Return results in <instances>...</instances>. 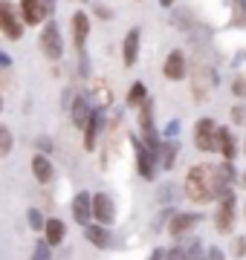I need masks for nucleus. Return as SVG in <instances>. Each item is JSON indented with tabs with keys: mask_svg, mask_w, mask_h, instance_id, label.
Returning a JSON list of instances; mask_svg holds the SVG:
<instances>
[{
	"mask_svg": "<svg viewBox=\"0 0 246 260\" xmlns=\"http://www.w3.org/2000/svg\"><path fill=\"white\" fill-rule=\"evenodd\" d=\"M73 220H76L81 229L93 223V194L90 191H78L73 197Z\"/></svg>",
	"mask_w": 246,
	"mask_h": 260,
	"instance_id": "nucleus-7",
	"label": "nucleus"
},
{
	"mask_svg": "<svg viewBox=\"0 0 246 260\" xmlns=\"http://www.w3.org/2000/svg\"><path fill=\"white\" fill-rule=\"evenodd\" d=\"M148 260H165V251H162V249H153Z\"/></svg>",
	"mask_w": 246,
	"mask_h": 260,
	"instance_id": "nucleus-38",
	"label": "nucleus"
},
{
	"mask_svg": "<svg viewBox=\"0 0 246 260\" xmlns=\"http://www.w3.org/2000/svg\"><path fill=\"white\" fill-rule=\"evenodd\" d=\"M232 95H237V99H246V75H237V78H232Z\"/></svg>",
	"mask_w": 246,
	"mask_h": 260,
	"instance_id": "nucleus-27",
	"label": "nucleus"
},
{
	"mask_svg": "<svg viewBox=\"0 0 246 260\" xmlns=\"http://www.w3.org/2000/svg\"><path fill=\"white\" fill-rule=\"evenodd\" d=\"M200 220H203V217H200L197 211H177L174 214V220L168 223V234L174 237V240H182V237H186Z\"/></svg>",
	"mask_w": 246,
	"mask_h": 260,
	"instance_id": "nucleus-8",
	"label": "nucleus"
},
{
	"mask_svg": "<svg viewBox=\"0 0 246 260\" xmlns=\"http://www.w3.org/2000/svg\"><path fill=\"white\" fill-rule=\"evenodd\" d=\"M171 194H174V188H171L168 182H165V188H160V194H157V197H160V203L168 205V203H174V200H171Z\"/></svg>",
	"mask_w": 246,
	"mask_h": 260,
	"instance_id": "nucleus-35",
	"label": "nucleus"
},
{
	"mask_svg": "<svg viewBox=\"0 0 246 260\" xmlns=\"http://www.w3.org/2000/svg\"><path fill=\"white\" fill-rule=\"evenodd\" d=\"M76 3H87V0H76Z\"/></svg>",
	"mask_w": 246,
	"mask_h": 260,
	"instance_id": "nucleus-41",
	"label": "nucleus"
},
{
	"mask_svg": "<svg viewBox=\"0 0 246 260\" xmlns=\"http://www.w3.org/2000/svg\"><path fill=\"white\" fill-rule=\"evenodd\" d=\"M162 133H165L168 139H177V133H180V121H177V119H171L168 124H165V130H162Z\"/></svg>",
	"mask_w": 246,
	"mask_h": 260,
	"instance_id": "nucleus-32",
	"label": "nucleus"
},
{
	"mask_svg": "<svg viewBox=\"0 0 246 260\" xmlns=\"http://www.w3.org/2000/svg\"><path fill=\"white\" fill-rule=\"evenodd\" d=\"M102 113L104 110H96L93 119H90V124L84 127V148L87 150H93L96 142H99V133H102Z\"/></svg>",
	"mask_w": 246,
	"mask_h": 260,
	"instance_id": "nucleus-19",
	"label": "nucleus"
},
{
	"mask_svg": "<svg viewBox=\"0 0 246 260\" xmlns=\"http://www.w3.org/2000/svg\"><path fill=\"white\" fill-rule=\"evenodd\" d=\"M206 260H229L226 251L220 249V246H208L206 249Z\"/></svg>",
	"mask_w": 246,
	"mask_h": 260,
	"instance_id": "nucleus-31",
	"label": "nucleus"
},
{
	"mask_svg": "<svg viewBox=\"0 0 246 260\" xmlns=\"http://www.w3.org/2000/svg\"><path fill=\"white\" fill-rule=\"evenodd\" d=\"M189 73V64H186V52L182 49H171L168 58H165V64H162V75L168 78V81H182Z\"/></svg>",
	"mask_w": 246,
	"mask_h": 260,
	"instance_id": "nucleus-10",
	"label": "nucleus"
},
{
	"mask_svg": "<svg viewBox=\"0 0 246 260\" xmlns=\"http://www.w3.org/2000/svg\"><path fill=\"white\" fill-rule=\"evenodd\" d=\"M44 234H47L44 240H47L52 249H55V246H61V243H64V234H67L64 220H58V217H49V220H47V229H44Z\"/></svg>",
	"mask_w": 246,
	"mask_h": 260,
	"instance_id": "nucleus-18",
	"label": "nucleus"
},
{
	"mask_svg": "<svg viewBox=\"0 0 246 260\" xmlns=\"http://www.w3.org/2000/svg\"><path fill=\"white\" fill-rule=\"evenodd\" d=\"M12 153V130L3 124L0 127V156H9Z\"/></svg>",
	"mask_w": 246,
	"mask_h": 260,
	"instance_id": "nucleus-24",
	"label": "nucleus"
},
{
	"mask_svg": "<svg viewBox=\"0 0 246 260\" xmlns=\"http://www.w3.org/2000/svg\"><path fill=\"white\" fill-rule=\"evenodd\" d=\"M232 121H235V124H246V104L232 107Z\"/></svg>",
	"mask_w": 246,
	"mask_h": 260,
	"instance_id": "nucleus-30",
	"label": "nucleus"
},
{
	"mask_svg": "<svg viewBox=\"0 0 246 260\" xmlns=\"http://www.w3.org/2000/svg\"><path fill=\"white\" fill-rule=\"evenodd\" d=\"M240 185H246V171H243V174H240Z\"/></svg>",
	"mask_w": 246,
	"mask_h": 260,
	"instance_id": "nucleus-40",
	"label": "nucleus"
},
{
	"mask_svg": "<svg viewBox=\"0 0 246 260\" xmlns=\"http://www.w3.org/2000/svg\"><path fill=\"white\" fill-rule=\"evenodd\" d=\"M235 217H237V200L229 197V200H220L218 211H214V229L220 234H232L235 232Z\"/></svg>",
	"mask_w": 246,
	"mask_h": 260,
	"instance_id": "nucleus-6",
	"label": "nucleus"
},
{
	"mask_svg": "<svg viewBox=\"0 0 246 260\" xmlns=\"http://www.w3.org/2000/svg\"><path fill=\"white\" fill-rule=\"evenodd\" d=\"M32 260H52V246L47 240H38L35 251H32Z\"/></svg>",
	"mask_w": 246,
	"mask_h": 260,
	"instance_id": "nucleus-23",
	"label": "nucleus"
},
{
	"mask_svg": "<svg viewBox=\"0 0 246 260\" xmlns=\"http://www.w3.org/2000/svg\"><path fill=\"white\" fill-rule=\"evenodd\" d=\"M133 150H136V171H139V177H142L145 182H153L157 174H160V156H157L145 142L136 139V136H133Z\"/></svg>",
	"mask_w": 246,
	"mask_h": 260,
	"instance_id": "nucleus-3",
	"label": "nucleus"
},
{
	"mask_svg": "<svg viewBox=\"0 0 246 260\" xmlns=\"http://www.w3.org/2000/svg\"><path fill=\"white\" fill-rule=\"evenodd\" d=\"M246 254V237H235L232 240V257H243Z\"/></svg>",
	"mask_w": 246,
	"mask_h": 260,
	"instance_id": "nucleus-28",
	"label": "nucleus"
},
{
	"mask_svg": "<svg viewBox=\"0 0 246 260\" xmlns=\"http://www.w3.org/2000/svg\"><path fill=\"white\" fill-rule=\"evenodd\" d=\"M203 73H206V70H200L197 75H194V95H197V102H206V78H203Z\"/></svg>",
	"mask_w": 246,
	"mask_h": 260,
	"instance_id": "nucleus-25",
	"label": "nucleus"
},
{
	"mask_svg": "<svg viewBox=\"0 0 246 260\" xmlns=\"http://www.w3.org/2000/svg\"><path fill=\"white\" fill-rule=\"evenodd\" d=\"M177 150H180V145H177L174 139L162 142V148H160V168L162 171H171V168H174V162H177Z\"/></svg>",
	"mask_w": 246,
	"mask_h": 260,
	"instance_id": "nucleus-21",
	"label": "nucleus"
},
{
	"mask_svg": "<svg viewBox=\"0 0 246 260\" xmlns=\"http://www.w3.org/2000/svg\"><path fill=\"white\" fill-rule=\"evenodd\" d=\"M243 214H246V205H243Z\"/></svg>",
	"mask_w": 246,
	"mask_h": 260,
	"instance_id": "nucleus-42",
	"label": "nucleus"
},
{
	"mask_svg": "<svg viewBox=\"0 0 246 260\" xmlns=\"http://www.w3.org/2000/svg\"><path fill=\"white\" fill-rule=\"evenodd\" d=\"M125 102H128V107H136V110H139V107L148 102V87H145L142 81H133L128 95H125Z\"/></svg>",
	"mask_w": 246,
	"mask_h": 260,
	"instance_id": "nucleus-20",
	"label": "nucleus"
},
{
	"mask_svg": "<svg viewBox=\"0 0 246 260\" xmlns=\"http://www.w3.org/2000/svg\"><path fill=\"white\" fill-rule=\"evenodd\" d=\"M165 260H189L186 257V246H171V249L165 251Z\"/></svg>",
	"mask_w": 246,
	"mask_h": 260,
	"instance_id": "nucleus-29",
	"label": "nucleus"
},
{
	"mask_svg": "<svg viewBox=\"0 0 246 260\" xmlns=\"http://www.w3.org/2000/svg\"><path fill=\"white\" fill-rule=\"evenodd\" d=\"M203 260H206V257H203Z\"/></svg>",
	"mask_w": 246,
	"mask_h": 260,
	"instance_id": "nucleus-43",
	"label": "nucleus"
},
{
	"mask_svg": "<svg viewBox=\"0 0 246 260\" xmlns=\"http://www.w3.org/2000/svg\"><path fill=\"white\" fill-rule=\"evenodd\" d=\"M160 6H162V9H171V6H174V0H160Z\"/></svg>",
	"mask_w": 246,
	"mask_h": 260,
	"instance_id": "nucleus-39",
	"label": "nucleus"
},
{
	"mask_svg": "<svg viewBox=\"0 0 246 260\" xmlns=\"http://www.w3.org/2000/svg\"><path fill=\"white\" fill-rule=\"evenodd\" d=\"M20 18L26 26H41L44 23V6H41V0H20Z\"/></svg>",
	"mask_w": 246,
	"mask_h": 260,
	"instance_id": "nucleus-16",
	"label": "nucleus"
},
{
	"mask_svg": "<svg viewBox=\"0 0 246 260\" xmlns=\"http://www.w3.org/2000/svg\"><path fill=\"white\" fill-rule=\"evenodd\" d=\"M35 145H38L41 153H49V150H52V139H49V136H38V139H35Z\"/></svg>",
	"mask_w": 246,
	"mask_h": 260,
	"instance_id": "nucleus-33",
	"label": "nucleus"
},
{
	"mask_svg": "<svg viewBox=\"0 0 246 260\" xmlns=\"http://www.w3.org/2000/svg\"><path fill=\"white\" fill-rule=\"evenodd\" d=\"M38 44H41V52L47 55V61H61V55H64V38H61V26L52 18L44 23V29L38 35Z\"/></svg>",
	"mask_w": 246,
	"mask_h": 260,
	"instance_id": "nucleus-2",
	"label": "nucleus"
},
{
	"mask_svg": "<svg viewBox=\"0 0 246 260\" xmlns=\"http://www.w3.org/2000/svg\"><path fill=\"white\" fill-rule=\"evenodd\" d=\"M84 237H87V243H93L96 249H113V232L107 225L90 223L84 229Z\"/></svg>",
	"mask_w": 246,
	"mask_h": 260,
	"instance_id": "nucleus-13",
	"label": "nucleus"
},
{
	"mask_svg": "<svg viewBox=\"0 0 246 260\" xmlns=\"http://www.w3.org/2000/svg\"><path fill=\"white\" fill-rule=\"evenodd\" d=\"M32 177L38 179L41 185H47V182H52V177H55V168H52V162H49L44 153H38V156H32Z\"/></svg>",
	"mask_w": 246,
	"mask_h": 260,
	"instance_id": "nucleus-17",
	"label": "nucleus"
},
{
	"mask_svg": "<svg viewBox=\"0 0 246 260\" xmlns=\"http://www.w3.org/2000/svg\"><path fill=\"white\" fill-rule=\"evenodd\" d=\"M0 29H3V38H9V41H20L23 35V18H20V12L15 9V3L12 0H0Z\"/></svg>",
	"mask_w": 246,
	"mask_h": 260,
	"instance_id": "nucleus-4",
	"label": "nucleus"
},
{
	"mask_svg": "<svg viewBox=\"0 0 246 260\" xmlns=\"http://www.w3.org/2000/svg\"><path fill=\"white\" fill-rule=\"evenodd\" d=\"M70 26H73V44H76V49L84 55L87 38H90V18H87V12H76L73 20H70Z\"/></svg>",
	"mask_w": 246,
	"mask_h": 260,
	"instance_id": "nucleus-12",
	"label": "nucleus"
},
{
	"mask_svg": "<svg viewBox=\"0 0 246 260\" xmlns=\"http://www.w3.org/2000/svg\"><path fill=\"white\" fill-rule=\"evenodd\" d=\"M93 113H96V107H90L87 95H76V99H73V104H70V119H73V124H76L78 130H84L87 124H90Z\"/></svg>",
	"mask_w": 246,
	"mask_h": 260,
	"instance_id": "nucleus-11",
	"label": "nucleus"
},
{
	"mask_svg": "<svg viewBox=\"0 0 246 260\" xmlns=\"http://www.w3.org/2000/svg\"><path fill=\"white\" fill-rule=\"evenodd\" d=\"M182 191L191 203L206 205L214 200V179H211V165H191L182 182Z\"/></svg>",
	"mask_w": 246,
	"mask_h": 260,
	"instance_id": "nucleus-1",
	"label": "nucleus"
},
{
	"mask_svg": "<svg viewBox=\"0 0 246 260\" xmlns=\"http://www.w3.org/2000/svg\"><path fill=\"white\" fill-rule=\"evenodd\" d=\"M139 38H142L139 26L128 29L125 44H122V61H125V67H133V64H136V58H139Z\"/></svg>",
	"mask_w": 246,
	"mask_h": 260,
	"instance_id": "nucleus-15",
	"label": "nucleus"
},
{
	"mask_svg": "<svg viewBox=\"0 0 246 260\" xmlns=\"http://www.w3.org/2000/svg\"><path fill=\"white\" fill-rule=\"evenodd\" d=\"M235 3V26H246V0H232Z\"/></svg>",
	"mask_w": 246,
	"mask_h": 260,
	"instance_id": "nucleus-26",
	"label": "nucleus"
},
{
	"mask_svg": "<svg viewBox=\"0 0 246 260\" xmlns=\"http://www.w3.org/2000/svg\"><path fill=\"white\" fill-rule=\"evenodd\" d=\"M113 217H116V205H113V200H110V194H104V191L93 194V220L96 223L110 229Z\"/></svg>",
	"mask_w": 246,
	"mask_h": 260,
	"instance_id": "nucleus-9",
	"label": "nucleus"
},
{
	"mask_svg": "<svg viewBox=\"0 0 246 260\" xmlns=\"http://www.w3.org/2000/svg\"><path fill=\"white\" fill-rule=\"evenodd\" d=\"M93 12H96L102 20H110V18H113V12L107 9V6H102V3H93Z\"/></svg>",
	"mask_w": 246,
	"mask_h": 260,
	"instance_id": "nucleus-34",
	"label": "nucleus"
},
{
	"mask_svg": "<svg viewBox=\"0 0 246 260\" xmlns=\"http://www.w3.org/2000/svg\"><path fill=\"white\" fill-rule=\"evenodd\" d=\"M218 153L223 156V162H235L237 156V142L232 127H218Z\"/></svg>",
	"mask_w": 246,
	"mask_h": 260,
	"instance_id": "nucleus-14",
	"label": "nucleus"
},
{
	"mask_svg": "<svg viewBox=\"0 0 246 260\" xmlns=\"http://www.w3.org/2000/svg\"><path fill=\"white\" fill-rule=\"evenodd\" d=\"M194 148L203 150V153L218 150V124H214V119H208V116L197 119V124H194Z\"/></svg>",
	"mask_w": 246,
	"mask_h": 260,
	"instance_id": "nucleus-5",
	"label": "nucleus"
},
{
	"mask_svg": "<svg viewBox=\"0 0 246 260\" xmlns=\"http://www.w3.org/2000/svg\"><path fill=\"white\" fill-rule=\"evenodd\" d=\"M26 223H29L32 232H44V229H47V217H44L38 208H29L26 211Z\"/></svg>",
	"mask_w": 246,
	"mask_h": 260,
	"instance_id": "nucleus-22",
	"label": "nucleus"
},
{
	"mask_svg": "<svg viewBox=\"0 0 246 260\" xmlns=\"http://www.w3.org/2000/svg\"><path fill=\"white\" fill-rule=\"evenodd\" d=\"M0 67H3V70H9V67H12V55H9V52H0Z\"/></svg>",
	"mask_w": 246,
	"mask_h": 260,
	"instance_id": "nucleus-37",
	"label": "nucleus"
},
{
	"mask_svg": "<svg viewBox=\"0 0 246 260\" xmlns=\"http://www.w3.org/2000/svg\"><path fill=\"white\" fill-rule=\"evenodd\" d=\"M41 6H44V18L47 15H55V0H41Z\"/></svg>",
	"mask_w": 246,
	"mask_h": 260,
	"instance_id": "nucleus-36",
	"label": "nucleus"
}]
</instances>
